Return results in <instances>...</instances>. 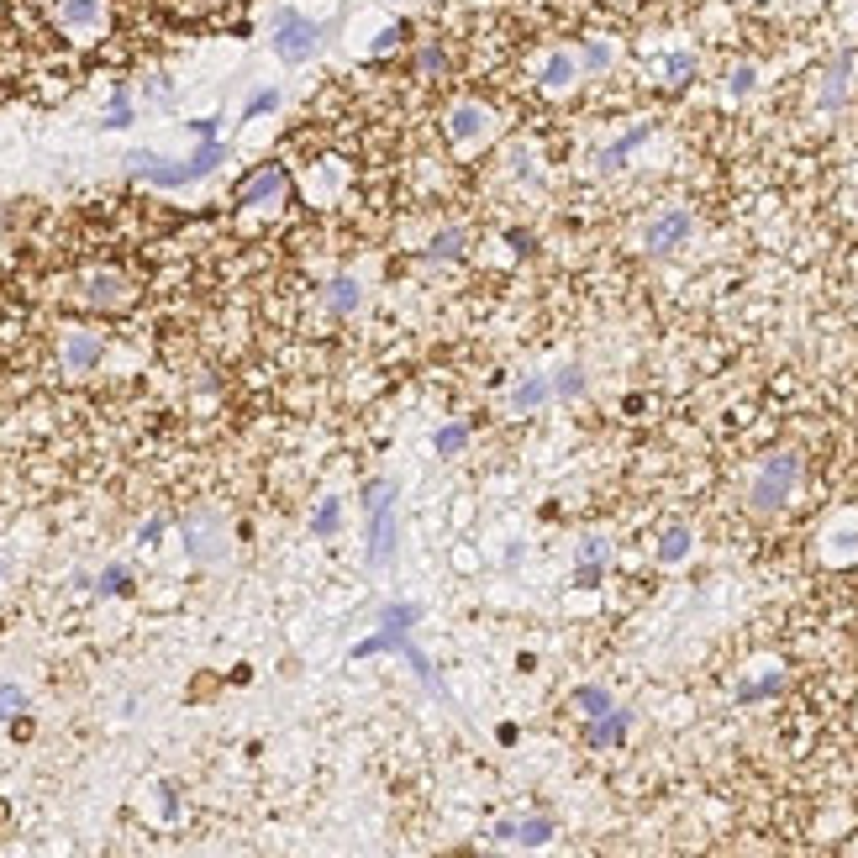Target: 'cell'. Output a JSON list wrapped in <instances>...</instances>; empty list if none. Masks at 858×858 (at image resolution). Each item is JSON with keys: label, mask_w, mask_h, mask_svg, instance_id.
<instances>
[{"label": "cell", "mask_w": 858, "mask_h": 858, "mask_svg": "<svg viewBox=\"0 0 858 858\" xmlns=\"http://www.w3.org/2000/svg\"><path fill=\"white\" fill-rule=\"evenodd\" d=\"M222 159H227V148L211 137V143H200L190 159H159V153L137 148V153H127V169L137 174V179H148V184H159V190H179V184H195V179H206V174L217 169Z\"/></svg>", "instance_id": "obj_1"}, {"label": "cell", "mask_w": 858, "mask_h": 858, "mask_svg": "<svg viewBox=\"0 0 858 858\" xmlns=\"http://www.w3.org/2000/svg\"><path fill=\"white\" fill-rule=\"evenodd\" d=\"M801 485V458L796 454H769L758 469H753V485H748V506L753 511H780Z\"/></svg>", "instance_id": "obj_2"}, {"label": "cell", "mask_w": 858, "mask_h": 858, "mask_svg": "<svg viewBox=\"0 0 858 858\" xmlns=\"http://www.w3.org/2000/svg\"><path fill=\"white\" fill-rule=\"evenodd\" d=\"M322 37H327V27H316L311 16H300V11H280L274 16V53H280V63H306V58L322 48Z\"/></svg>", "instance_id": "obj_3"}, {"label": "cell", "mask_w": 858, "mask_h": 858, "mask_svg": "<svg viewBox=\"0 0 858 858\" xmlns=\"http://www.w3.org/2000/svg\"><path fill=\"white\" fill-rule=\"evenodd\" d=\"M184 548H190L195 564H222V559H227V521L211 516V511L190 516V521H184Z\"/></svg>", "instance_id": "obj_4"}, {"label": "cell", "mask_w": 858, "mask_h": 858, "mask_svg": "<svg viewBox=\"0 0 858 858\" xmlns=\"http://www.w3.org/2000/svg\"><path fill=\"white\" fill-rule=\"evenodd\" d=\"M290 190V174L280 169V164H264V169H253L242 184H237V206L242 211H258V206H280V195Z\"/></svg>", "instance_id": "obj_5"}, {"label": "cell", "mask_w": 858, "mask_h": 858, "mask_svg": "<svg viewBox=\"0 0 858 858\" xmlns=\"http://www.w3.org/2000/svg\"><path fill=\"white\" fill-rule=\"evenodd\" d=\"M690 232H695V217L680 211V206H669V211H658V217L642 227V248H648V253H674Z\"/></svg>", "instance_id": "obj_6"}, {"label": "cell", "mask_w": 858, "mask_h": 858, "mask_svg": "<svg viewBox=\"0 0 858 858\" xmlns=\"http://www.w3.org/2000/svg\"><path fill=\"white\" fill-rule=\"evenodd\" d=\"M79 300H85V306H101V311H121V306L132 300V285H127L116 269H90V274L79 280Z\"/></svg>", "instance_id": "obj_7"}, {"label": "cell", "mask_w": 858, "mask_h": 858, "mask_svg": "<svg viewBox=\"0 0 858 858\" xmlns=\"http://www.w3.org/2000/svg\"><path fill=\"white\" fill-rule=\"evenodd\" d=\"M495 127V116H490V106H479V101H454L448 106V143H479L485 132Z\"/></svg>", "instance_id": "obj_8"}, {"label": "cell", "mask_w": 858, "mask_h": 858, "mask_svg": "<svg viewBox=\"0 0 858 858\" xmlns=\"http://www.w3.org/2000/svg\"><path fill=\"white\" fill-rule=\"evenodd\" d=\"M101 353H106V338H101V332H90V327H69V332H63V369H69V374H90V369L101 364Z\"/></svg>", "instance_id": "obj_9"}, {"label": "cell", "mask_w": 858, "mask_h": 858, "mask_svg": "<svg viewBox=\"0 0 858 858\" xmlns=\"http://www.w3.org/2000/svg\"><path fill=\"white\" fill-rule=\"evenodd\" d=\"M390 559H396V501L380 506V511H369V564L385 569Z\"/></svg>", "instance_id": "obj_10"}, {"label": "cell", "mask_w": 858, "mask_h": 858, "mask_svg": "<svg viewBox=\"0 0 858 858\" xmlns=\"http://www.w3.org/2000/svg\"><path fill=\"white\" fill-rule=\"evenodd\" d=\"M627 732H632V711L611 706V711L590 716V727H584V743H590V748H617L622 738H627Z\"/></svg>", "instance_id": "obj_11"}, {"label": "cell", "mask_w": 858, "mask_h": 858, "mask_svg": "<svg viewBox=\"0 0 858 858\" xmlns=\"http://www.w3.org/2000/svg\"><path fill=\"white\" fill-rule=\"evenodd\" d=\"M848 90H854V53L827 63V74H821V106H827V111H843Z\"/></svg>", "instance_id": "obj_12"}, {"label": "cell", "mask_w": 858, "mask_h": 858, "mask_svg": "<svg viewBox=\"0 0 858 858\" xmlns=\"http://www.w3.org/2000/svg\"><path fill=\"white\" fill-rule=\"evenodd\" d=\"M648 137H653V121H642V127H632L627 137H617L611 148H601V159H595V164H601V174H617V169H622V164H627V159H632V153H637V148L648 143Z\"/></svg>", "instance_id": "obj_13"}, {"label": "cell", "mask_w": 858, "mask_h": 858, "mask_svg": "<svg viewBox=\"0 0 858 858\" xmlns=\"http://www.w3.org/2000/svg\"><path fill=\"white\" fill-rule=\"evenodd\" d=\"M58 21H63L69 32H90V27L106 21V5H101V0H58Z\"/></svg>", "instance_id": "obj_14"}, {"label": "cell", "mask_w": 858, "mask_h": 858, "mask_svg": "<svg viewBox=\"0 0 858 858\" xmlns=\"http://www.w3.org/2000/svg\"><path fill=\"white\" fill-rule=\"evenodd\" d=\"M690 543H695V532H690L685 521H674V527H664V532H658V548H653V553H658V564H685Z\"/></svg>", "instance_id": "obj_15"}, {"label": "cell", "mask_w": 858, "mask_h": 858, "mask_svg": "<svg viewBox=\"0 0 858 858\" xmlns=\"http://www.w3.org/2000/svg\"><path fill=\"white\" fill-rule=\"evenodd\" d=\"M322 300H327V311H332V316H347V311H358V306H364V285L343 274V280H332V285H327Z\"/></svg>", "instance_id": "obj_16"}, {"label": "cell", "mask_w": 858, "mask_h": 858, "mask_svg": "<svg viewBox=\"0 0 858 858\" xmlns=\"http://www.w3.org/2000/svg\"><path fill=\"white\" fill-rule=\"evenodd\" d=\"M548 396H553V385H548L543 374H527V380L511 390V411H516V416H527V411H537Z\"/></svg>", "instance_id": "obj_17"}, {"label": "cell", "mask_w": 858, "mask_h": 858, "mask_svg": "<svg viewBox=\"0 0 858 858\" xmlns=\"http://www.w3.org/2000/svg\"><path fill=\"white\" fill-rule=\"evenodd\" d=\"M574 79H579V58L574 53H548V63H543V90H569Z\"/></svg>", "instance_id": "obj_18"}, {"label": "cell", "mask_w": 858, "mask_h": 858, "mask_svg": "<svg viewBox=\"0 0 858 858\" xmlns=\"http://www.w3.org/2000/svg\"><path fill=\"white\" fill-rule=\"evenodd\" d=\"M569 706H574V711H579V716H584V722H590V716H601V711H611L617 700H611V690H606V685H579V690H574V695H569Z\"/></svg>", "instance_id": "obj_19"}, {"label": "cell", "mask_w": 858, "mask_h": 858, "mask_svg": "<svg viewBox=\"0 0 858 858\" xmlns=\"http://www.w3.org/2000/svg\"><path fill=\"white\" fill-rule=\"evenodd\" d=\"M785 690V669H769V674H758V680H743L738 685V700H769V695H780Z\"/></svg>", "instance_id": "obj_20"}, {"label": "cell", "mask_w": 858, "mask_h": 858, "mask_svg": "<svg viewBox=\"0 0 858 858\" xmlns=\"http://www.w3.org/2000/svg\"><path fill=\"white\" fill-rule=\"evenodd\" d=\"M463 242H469V232H463V227H443L437 237H432L427 258H432V264H443V258H463Z\"/></svg>", "instance_id": "obj_21"}, {"label": "cell", "mask_w": 858, "mask_h": 858, "mask_svg": "<svg viewBox=\"0 0 858 858\" xmlns=\"http://www.w3.org/2000/svg\"><path fill=\"white\" fill-rule=\"evenodd\" d=\"M553 838V821L548 816H527V821H516V848H543Z\"/></svg>", "instance_id": "obj_22"}, {"label": "cell", "mask_w": 858, "mask_h": 858, "mask_svg": "<svg viewBox=\"0 0 858 858\" xmlns=\"http://www.w3.org/2000/svg\"><path fill=\"white\" fill-rule=\"evenodd\" d=\"M416 622H421V606H411V601H390V606H380V627L411 632Z\"/></svg>", "instance_id": "obj_23"}, {"label": "cell", "mask_w": 858, "mask_h": 858, "mask_svg": "<svg viewBox=\"0 0 858 858\" xmlns=\"http://www.w3.org/2000/svg\"><path fill=\"white\" fill-rule=\"evenodd\" d=\"M611 564V543L606 537H584L579 543V569H606Z\"/></svg>", "instance_id": "obj_24"}, {"label": "cell", "mask_w": 858, "mask_h": 858, "mask_svg": "<svg viewBox=\"0 0 858 858\" xmlns=\"http://www.w3.org/2000/svg\"><path fill=\"white\" fill-rule=\"evenodd\" d=\"M611 58H617V53H611V43H601V37H595V43H584L579 69H584V74H606V69H611Z\"/></svg>", "instance_id": "obj_25"}, {"label": "cell", "mask_w": 858, "mask_h": 858, "mask_svg": "<svg viewBox=\"0 0 858 858\" xmlns=\"http://www.w3.org/2000/svg\"><path fill=\"white\" fill-rule=\"evenodd\" d=\"M338 527H343V506H338V501H322L316 516H311V532H316V537H332Z\"/></svg>", "instance_id": "obj_26"}, {"label": "cell", "mask_w": 858, "mask_h": 858, "mask_svg": "<svg viewBox=\"0 0 858 858\" xmlns=\"http://www.w3.org/2000/svg\"><path fill=\"white\" fill-rule=\"evenodd\" d=\"M753 90H758V69H753V63H738V69L727 74V95L743 101V95H753Z\"/></svg>", "instance_id": "obj_27"}, {"label": "cell", "mask_w": 858, "mask_h": 858, "mask_svg": "<svg viewBox=\"0 0 858 858\" xmlns=\"http://www.w3.org/2000/svg\"><path fill=\"white\" fill-rule=\"evenodd\" d=\"M101 127H111V132L132 127V101H127V90H116V95H111V106H106V116H101Z\"/></svg>", "instance_id": "obj_28"}, {"label": "cell", "mask_w": 858, "mask_h": 858, "mask_svg": "<svg viewBox=\"0 0 858 858\" xmlns=\"http://www.w3.org/2000/svg\"><path fill=\"white\" fill-rule=\"evenodd\" d=\"M27 711V690L21 685H0V722H16Z\"/></svg>", "instance_id": "obj_29"}, {"label": "cell", "mask_w": 858, "mask_h": 858, "mask_svg": "<svg viewBox=\"0 0 858 858\" xmlns=\"http://www.w3.org/2000/svg\"><path fill=\"white\" fill-rule=\"evenodd\" d=\"M95 590H101V595H127V590H132V574L121 569V564H111V569H101Z\"/></svg>", "instance_id": "obj_30"}, {"label": "cell", "mask_w": 858, "mask_h": 858, "mask_svg": "<svg viewBox=\"0 0 858 858\" xmlns=\"http://www.w3.org/2000/svg\"><path fill=\"white\" fill-rule=\"evenodd\" d=\"M664 74H669V85H674V90H680V85H690V74H695V53H669Z\"/></svg>", "instance_id": "obj_31"}, {"label": "cell", "mask_w": 858, "mask_h": 858, "mask_svg": "<svg viewBox=\"0 0 858 858\" xmlns=\"http://www.w3.org/2000/svg\"><path fill=\"white\" fill-rule=\"evenodd\" d=\"M432 443H437V454H463L469 427H458V421H454V427H437V437H432Z\"/></svg>", "instance_id": "obj_32"}, {"label": "cell", "mask_w": 858, "mask_h": 858, "mask_svg": "<svg viewBox=\"0 0 858 858\" xmlns=\"http://www.w3.org/2000/svg\"><path fill=\"white\" fill-rule=\"evenodd\" d=\"M274 106H280V90H253V95H248V106H242V121H253V116L274 111Z\"/></svg>", "instance_id": "obj_33"}, {"label": "cell", "mask_w": 858, "mask_h": 858, "mask_svg": "<svg viewBox=\"0 0 858 858\" xmlns=\"http://www.w3.org/2000/svg\"><path fill=\"white\" fill-rule=\"evenodd\" d=\"M553 390H559V396H579V390H584V369H579V364H564L559 380H553Z\"/></svg>", "instance_id": "obj_34"}, {"label": "cell", "mask_w": 858, "mask_h": 858, "mask_svg": "<svg viewBox=\"0 0 858 858\" xmlns=\"http://www.w3.org/2000/svg\"><path fill=\"white\" fill-rule=\"evenodd\" d=\"M443 63H448V53H443V48H437V43H427V48H421V53H416V69H421V74H437V69H443Z\"/></svg>", "instance_id": "obj_35"}, {"label": "cell", "mask_w": 858, "mask_h": 858, "mask_svg": "<svg viewBox=\"0 0 858 858\" xmlns=\"http://www.w3.org/2000/svg\"><path fill=\"white\" fill-rule=\"evenodd\" d=\"M401 37H405V27H401V21H396V27H385V32L374 37V48H369V53H374V58H385V53H390V48H396V43H401Z\"/></svg>", "instance_id": "obj_36"}, {"label": "cell", "mask_w": 858, "mask_h": 858, "mask_svg": "<svg viewBox=\"0 0 858 858\" xmlns=\"http://www.w3.org/2000/svg\"><path fill=\"white\" fill-rule=\"evenodd\" d=\"M190 132H195L200 143H211V137H217V116H200V121H190Z\"/></svg>", "instance_id": "obj_37"}, {"label": "cell", "mask_w": 858, "mask_h": 858, "mask_svg": "<svg viewBox=\"0 0 858 858\" xmlns=\"http://www.w3.org/2000/svg\"><path fill=\"white\" fill-rule=\"evenodd\" d=\"M159 537H164V521H148V527L137 532V543H143V548H159Z\"/></svg>", "instance_id": "obj_38"}, {"label": "cell", "mask_w": 858, "mask_h": 858, "mask_svg": "<svg viewBox=\"0 0 858 858\" xmlns=\"http://www.w3.org/2000/svg\"><path fill=\"white\" fill-rule=\"evenodd\" d=\"M490 843H516V821H495V827H490Z\"/></svg>", "instance_id": "obj_39"}, {"label": "cell", "mask_w": 858, "mask_h": 858, "mask_svg": "<svg viewBox=\"0 0 858 858\" xmlns=\"http://www.w3.org/2000/svg\"><path fill=\"white\" fill-rule=\"evenodd\" d=\"M143 90H148V101H169V85H164V74H153Z\"/></svg>", "instance_id": "obj_40"}, {"label": "cell", "mask_w": 858, "mask_h": 858, "mask_svg": "<svg viewBox=\"0 0 858 858\" xmlns=\"http://www.w3.org/2000/svg\"><path fill=\"white\" fill-rule=\"evenodd\" d=\"M0 569H5V564H0Z\"/></svg>", "instance_id": "obj_41"}]
</instances>
